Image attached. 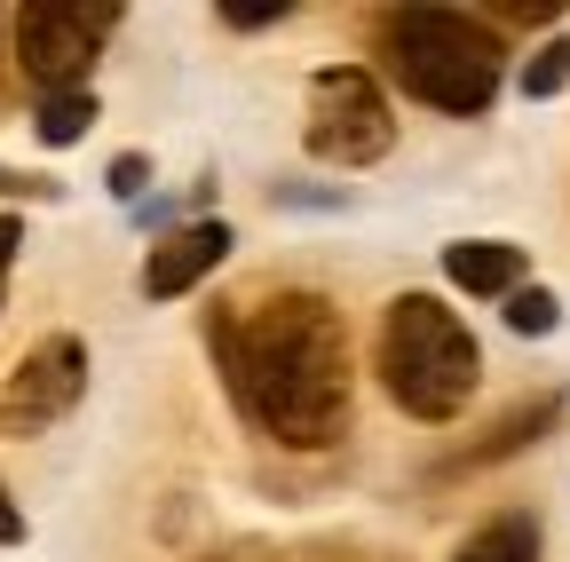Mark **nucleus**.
Wrapping results in <instances>:
<instances>
[{
  "label": "nucleus",
  "mask_w": 570,
  "mask_h": 562,
  "mask_svg": "<svg viewBox=\"0 0 570 562\" xmlns=\"http://www.w3.org/2000/svg\"><path fill=\"white\" fill-rule=\"evenodd\" d=\"M206 348L230 404L285 452H325L348 436V325L325 294L294 286L246 317L206 309Z\"/></svg>",
  "instance_id": "nucleus-1"
},
{
  "label": "nucleus",
  "mask_w": 570,
  "mask_h": 562,
  "mask_svg": "<svg viewBox=\"0 0 570 562\" xmlns=\"http://www.w3.org/2000/svg\"><path fill=\"white\" fill-rule=\"evenodd\" d=\"M0 198H56L48 175H17V167H0Z\"/></svg>",
  "instance_id": "nucleus-15"
},
{
  "label": "nucleus",
  "mask_w": 570,
  "mask_h": 562,
  "mask_svg": "<svg viewBox=\"0 0 570 562\" xmlns=\"http://www.w3.org/2000/svg\"><path fill=\"white\" fill-rule=\"evenodd\" d=\"M554 420H562V396L547 388L539 404H515V412H508V420H499V428H491V436H483V444H475V452H468L460 467H491V460H508V452H523V444H539V436L554 428Z\"/></svg>",
  "instance_id": "nucleus-10"
},
{
  "label": "nucleus",
  "mask_w": 570,
  "mask_h": 562,
  "mask_svg": "<svg viewBox=\"0 0 570 562\" xmlns=\"http://www.w3.org/2000/svg\"><path fill=\"white\" fill-rule=\"evenodd\" d=\"M88 127H96V88H71V96H40V119H32V135H40L48 151L80 144Z\"/></svg>",
  "instance_id": "nucleus-11"
},
{
  "label": "nucleus",
  "mask_w": 570,
  "mask_h": 562,
  "mask_svg": "<svg viewBox=\"0 0 570 562\" xmlns=\"http://www.w3.org/2000/svg\"><path fill=\"white\" fill-rule=\"evenodd\" d=\"M381 388L396 396V412L428 420V428H444V420L468 412L475 381H483V348L475 333L460 325V309H444L436 294H396L381 309Z\"/></svg>",
  "instance_id": "nucleus-3"
},
{
  "label": "nucleus",
  "mask_w": 570,
  "mask_h": 562,
  "mask_svg": "<svg viewBox=\"0 0 570 562\" xmlns=\"http://www.w3.org/2000/svg\"><path fill=\"white\" fill-rule=\"evenodd\" d=\"M24 539V507L9 500V483H0V546H17Z\"/></svg>",
  "instance_id": "nucleus-18"
},
{
  "label": "nucleus",
  "mask_w": 570,
  "mask_h": 562,
  "mask_svg": "<svg viewBox=\"0 0 570 562\" xmlns=\"http://www.w3.org/2000/svg\"><path fill=\"white\" fill-rule=\"evenodd\" d=\"M444 277L460 294H475V302H508L523 286V246H508V238H460V246H444Z\"/></svg>",
  "instance_id": "nucleus-8"
},
{
  "label": "nucleus",
  "mask_w": 570,
  "mask_h": 562,
  "mask_svg": "<svg viewBox=\"0 0 570 562\" xmlns=\"http://www.w3.org/2000/svg\"><path fill=\"white\" fill-rule=\"evenodd\" d=\"M142 183H151V159H142V151H119V159L104 167V190H111V198H127V206L142 198Z\"/></svg>",
  "instance_id": "nucleus-14"
},
{
  "label": "nucleus",
  "mask_w": 570,
  "mask_h": 562,
  "mask_svg": "<svg viewBox=\"0 0 570 562\" xmlns=\"http://www.w3.org/2000/svg\"><path fill=\"white\" fill-rule=\"evenodd\" d=\"M452 562H539V515H523V507L491 515L483 531H468V546Z\"/></svg>",
  "instance_id": "nucleus-9"
},
{
  "label": "nucleus",
  "mask_w": 570,
  "mask_h": 562,
  "mask_svg": "<svg viewBox=\"0 0 570 562\" xmlns=\"http://www.w3.org/2000/svg\"><path fill=\"white\" fill-rule=\"evenodd\" d=\"M562 325V302L547 294V286H515L508 294V333H523V341H547Z\"/></svg>",
  "instance_id": "nucleus-13"
},
{
  "label": "nucleus",
  "mask_w": 570,
  "mask_h": 562,
  "mask_svg": "<svg viewBox=\"0 0 570 562\" xmlns=\"http://www.w3.org/2000/svg\"><path fill=\"white\" fill-rule=\"evenodd\" d=\"M302 144L317 167H373L396 151V111L381 96V80L365 72V63H325V72L309 80V127Z\"/></svg>",
  "instance_id": "nucleus-4"
},
{
  "label": "nucleus",
  "mask_w": 570,
  "mask_h": 562,
  "mask_svg": "<svg viewBox=\"0 0 570 562\" xmlns=\"http://www.w3.org/2000/svg\"><path fill=\"white\" fill-rule=\"evenodd\" d=\"M119 24V9H63V0H32V9L9 17V56L17 72L40 88V96H71L88 88V63H96V40Z\"/></svg>",
  "instance_id": "nucleus-5"
},
{
  "label": "nucleus",
  "mask_w": 570,
  "mask_h": 562,
  "mask_svg": "<svg viewBox=\"0 0 570 562\" xmlns=\"http://www.w3.org/2000/svg\"><path fill=\"white\" fill-rule=\"evenodd\" d=\"M562 9H554V0H531V9H491L483 24H554Z\"/></svg>",
  "instance_id": "nucleus-16"
},
{
  "label": "nucleus",
  "mask_w": 570,
  "mask_h": 562,
  "mask_svg": "<svg viewBox=\"0 0 570 562\" xmlns=\"http://www.w3.org/2000/svg\"><path fill=\"white\" fill-rule=\"evenodd\" d=\"M230 223H183V230H167V238H151V254H142V294L151 302H175V294H190L198 277H214L230 262Z\"/></svg>",
  "instance_id": "nucleus-7"
},
{
  "label": "nucleus",
  "mask_w": 570,
  "mask_h": 562,
  "mask_svg": "<svg viewBox=\"0 0 570 562\" xmlns=\"http://www.w3.org/2000/svg\"><path fill=\"white\" fill-rule=\"evenodd\" d=\"M285 17V0H277V9H223V24H238V32H262V24H277Z\"/></svg>",
  "instance_id": "nucleus-19"
},
{
  "label": "nucleus",
  "mask_w": 570,
  "mask_h": 562,
  "mask_svg": "<svg viewBox=\"0 0 570 562\" xmlns=\"http://www.w3.org/2000/svg\"><path fill=\"white\" fill-rule=\"evenodd\" d=\"M80 396H88V341H80V333H48V341H32L24 357H17L9 388H0V436L32 444V436H48Z\"/></svg>",
  "instance_id": "nucleus-6"
},
{
  "label": "nucleus",
  "mask_w": 570,
  "mask_h": 562,
  "mask_svg": "<svg viewBox=\"0 0 570 562\" xmlns=\"http://www.w3.org/2000/svg\"><path fill=\"white\" fill-rule=\"evenodd\" d=\"M17 246H24V223L0 215V294H9V269H17Z\"/></svg>",
  "instance_id": "nucleus-17"
},
{
  "label": "nucleus",
  "mask_w": 570,
  "mask_h": 562,
  "mask_svg": "<svg viewBox=\"0 0 570 562\" xmlns=\"http://www.w3.org/2000/svg\"><path fill=\"white\" fill-rule=\"evenodd\" d=\"M570 88V32H554V40H539L531 56H523V96L531 103H547V96H562Z\"/></svg>",
  "instance_id": "nucleus-12"
},
{
  "label": "nucleus",
  "mask_w": 570,
  "mask_h": 562,
  "mask_svg": "<svg viewBox=\"0 0 570 562\" xmlns=\"http://www.w3.org/2000/svg\"><path fill=\"white\" fill-rule=\"evenodd\" d=\"M381 63L412 103L444 111V119H483L499 103V80H508L499 32L483 17H460V9H389Z\"/></svg>",
  "instance_id": "nucleus-2"
}]
</instances>
